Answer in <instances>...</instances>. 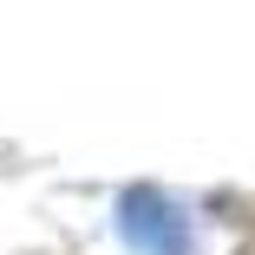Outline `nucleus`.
Here are the masks:
<instances>
[{
    "mask_svg": "<svg viewBox=\"0 0 255 255\" xmlns=\"http://www.w3.org/2000/svg\"><path fill=\"white\" fill-rule=\"evenodd\" d=\"M125 242L137 255H190V223L164 196H131L125 203Z\"/></svg>",
    "mask_w": 255,
    "mask_h": 255,
    "instance_id": "obj_1",
    "label": "nucleus"
}]
</instances>
